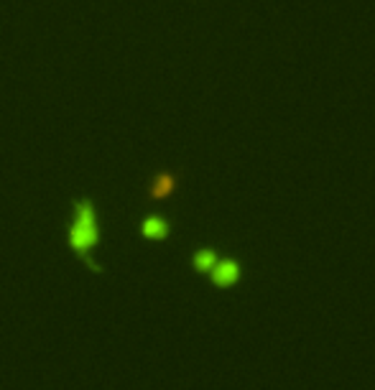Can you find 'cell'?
I'll use <instances>...</instances> for the list:
<instances>
[{"label": "cell", "mask_w": 375, "mask_h": 390, "mask_svg": "<svg viewBox=\"0 0 375 390\" xmlns=\"http://www.w3.org/2000/svg\"><path fill=\"white\" fill-rule=\"evenodd\" d=\"M71 212H74V217H71V224H69V248L74 253H79L93 271H100V265H95L93 258H90L93 248L100 245V224H97L95 204L87 196L85 199H74Z\"/></svg>", "instance_id": "6da1fadb"}, {"label": "cell", "mask_w": 375, "mask_h": 390, "mask_svg": "<svg viewBox=\"0 0 375 390\" xmlns=\"http://www.w3.org/2000/svg\"><path fill=\"white\" fill-rule=\"evenodd\" d=\"M210 273H212V283H214V286H217V288H230V286H235V283L240 281L243 268H240V263H238V260L222 258V260H217V265H214Z\"/></svg>", "instance_id": "7a4b0ae2"}, {"label": "cell", "mask_w": 375, "mask_h": 390, "mask_svg": "<svg viewBox=\"0 0 375 390\" xmlns=\"http://www.w3.org/2000/svg\"><path fill=\"white\" fill-rule=\"evenodd\" d=\"M177 184H179V174H174V171H158L149 184V196L151 199H166V196L174 194Z\"/></svg>", "instance_id": "3957f363"}, {"label": "cell", "mask_w": 375, "mask_h": 390, "mask_svg": "<svg viewBox=\"0 0 375 390\" xmlns=\"http://www.w3.org/2000/svg\"><path fill=\"white\" fill-rule=\"evenodd\" d=\"M141 235L149 237V240H163V237L169 235V222L163 220L161 215H149L143 217L141 222Z\"/></svg>", "instance_id": "277c9868"}, {"label": "cell", "mask_w": 375, "mask_h": 390, "mask_svg": "<svg viewBox=\"0 0 375 390\" xmlns=\"http://www.w3.org/2000/svg\"><path fill=\"white\" fill-rule=\"evenodd\" d=\"M219 255L217 250H212V248H202V250H197L194 255H191V268L199 273H210L217 265Z\"/></svg>", "instance_id": "5b68a950"}]
</instances>
